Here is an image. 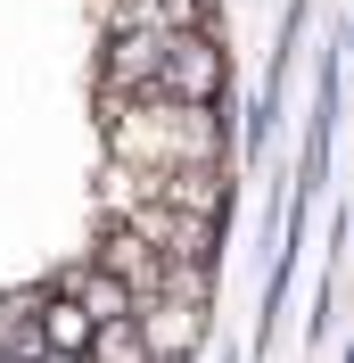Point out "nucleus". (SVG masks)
I'll return each mask as SVG.
<instances>
[{"mask_svg":"<svg viewBox=\"0 0 354 363\" xmlns=\"http://www.w3.org/2000/svg\"><path fill=\"white\" fill-rule=\"evenodd\" d=\"M108 157L140 165V174H165V165H222V116L215 108H181V99H108Z\"/></svg>","mask_w":354,"mask_h":363,"instance_id":"1","label":"nucleus"},{"mask_svg":"<svg viewBox=\"0 0 354 363\" xmlns=\"http://www.w3.org/2000/svg\"><path fill=\"white\" fill-rule=\"evenodd\" d=\"M222 42L215 33H165V58H156V99H181V108H215L222 99Z\"/></svg>","mask_w":354,"mask_h":363,"instance_id":"2","label":"nucleus"},{"mask_svg":"<svg viewBox=\"0 0 354 363\" xmlns=\"http://www.w3.org/2000/svg\"><path fill=\"white\" fill-rule=\"evenodd\" d=\"M132 322H140V347H149L156 363H190L198 339H206V306L198 297H140Z\"/></svg>","mask_w":354,"mask_h":363,"instance_id":"3","label":"nucleus"},{"mask_svg":"<svg viewBox=\"0 0 354 363\" xmlns=\"http://www.w3.org/2000/svg\"><path fill=\"white\" fill-rule=\"evenodd\" d=\"M156 58H165V33H108V50H99V99L156 91Z\"/></svg>","mask_w":354,"mask_h":363,"instance_id":"4","label":"nucleus"},{"mask_svg":"<svg viewBox=\"0 0 354 363\" xmlns=\"http://www.w3.org/2000/svg\"><path fill=\"white\" fill-rule=\"evenodd\" d=\"M149 199L173 206V215L215 223L222 206H231V182H222V165H165V174H149Z\"/></svg>","mask_w":354,"mask_h":363,"instance_id":"5","label":"nucleus"},{"mask_svg":"<svg viewBox=\"0 0 354 363\" xmlns=\"http://www.w3.org/2000/svg\"><path fill=\"white\" fill-rule=\"evenodd\" d=\"M91 264H99V272H115V281H124L132 297H156V272H165V256H156L140 231L108 223V231H99V256H91Z\"/></svg>","mask_w":354,"mask_h":363,"instance_id":"6","label":"nucleus"},{"mask_svg":"<svg viewBox=\"0 0 354 363\" xmlns=\"http://www.w3.org/2000/svg\"><path fill=\"white\" fill-rule=\"evenodd\" d=\"M50 289H67L74 306H83V314H91V330H99V322H132V306H140V297L124 289L115 272H99V264H67V272H58V281H50Z\"/></svg>","mask_w":354,"mask_h":363,"instance_id":"7","label":"nucleus"},{"mask_svg":"<svg viewBox=\"0 0 354 363\" xmlns=\"http://www.w3.org/2000/svg\"><path fill=\"white\" fill-rule=\"evenodd\" d=\"M33 339H42V355H83L91 347V314L67 289H42L33 297Z\"/></svg>","mask_w":354,"mask_h":363,"instance_id":"8","label":"nucleus"},{"mask_svg":"<svg viewBox=\"0 0 354 363\" xmlns=\"http://www.w3.org/2000/svg\"><path fill=\"white\" fill-rule=\"evenodd\" d=\"M83 363H149V347H140V322H99L83 347Z\"/></svg>","mask_w":354,"mask_h":363,"instance_id":"9","label":"nucleus"},{"mask_svg":"<svg viewBox=\"0 0 354 363\" xmlns=\"http://www.w3.org/2000/svg\"><path fill=\"white\" fill-rule=\"evenodd\" d=\"M0 363H8V355H0Z\"/></svg>","mask_w":354,"mask_h":363,"instance_id":"10","label":"nucleus"}]
</instances>
